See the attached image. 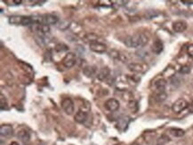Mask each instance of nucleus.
<instances>
[{
  "mask_svg": "<svg viewBox=\"0 0 193 145\" xmlns=\"http://www.w3.org/2000/svg\"><path fill=\"white\" fill-rule=\"evenodd\" d=\"M110 75V69L108 67H103L100 69V71L97 73V78L101 81H104L108 78Z\"/></svg>",
  "mask_w": 193,
  "mask_h": 145,
  "instance_id": "f8f14e48",
  "label": "nucleus"
},
{
  "mask_svg": "<svg viewBox=\"0 0 193 145\" xmlns=\"http://www.w3.org/2000/svg\"><path fill=\"white\" fill-rule=\"evenodd\" d=\"M76 61H77V55L74 53H68L62 60V64L64 65L65 68L70 69L76 64Z\"/></svg>",
  "mask_w": 193,
  "mask_h": 145,
  "instance_id": "f03ea898",
  "label": "nucleus"
},
{
  "mask_svg": "<svg viewBox=\"0 0 193 145\" xmlns=\"http://www.w3.org/2000/svg\"><path fill=\"white\" fill-rule=\"evenodd\" d=\"M188 109H189V111H190L191 113H193V102H191V103H190V104H189Z\"/></svg>",
  "mask_w": 193,
  "mask_h": 145,
  "instance_id": "393cba45",
  "label": "nucleus"
},
{
  "mask_svg": "<svg viewBox=\"0 0 193 145\" xmlns=\"http://www.w3.org/2000/svg\"><path fill=\"white\" fill-rule=\"evenodd\" d=\"M10 3L15 4V5H20V4H22V1H21V0H15V1H12V2H10Z\"/></svg>",
  "mask_w": 193,
  "mask_h": 145,
  "instance_id": "bb28decb",
  "label": "nucleus"
},
{
  "mask_svg": "<svg viewBox=\"0 0 193 145\" xmlns=\"http://www.w3.org/2000/svg\"><path fill=\"white\" fill-rule=\"evenodd\" d=\"M104 107L110 112H115L119 109V102L115 98H110L105 102Z\"/></svg>",
  "mask_w": 193,
  "mask_h": 145,
  "instance_id": "423d86ee",
  "label": "nucleus"
},
{
  "mask_svg": "<svg viewBox=\"0 0 193 145\" xmlns=\"http://www.w3.org/2000/svg\"><path fill=\"white\" fill-rule=\"evenodd\" d=\"M54 49L56 52H63V51H67L69 49V47L64 44H58V45H56Z\"/></svg>",
  "mask_w": 193,
  "mask_h": 145,
  "instance_id": "4be33fe9",
  "label": "nucleus"
},
{
  "mask_svg": "<svg viewBox=\"0 0 193 145\" xmlns=\"http://www.w3.org/2000/svg\"><path fill=\"white\" fill-rule=\"evenodd\" d=\"M148 41H149V38L145 34L139 33V34H135L125 38V45L129 48H139V47L145 46L148 43Z\"/></svg>",
  "mask_w": 193,
  "mask_h": 145,
  "instance_id": "f257e3e1",
  "label": "nucleus"
},
{
  "mask_svg": "<svg viewBox=\"0 0 193 145\" xmlns=\"http://www.w3.org/2000/svg\"><path fill=\"white\" fill-rule=\"evenodd\" d=\"M10 145H19V143H16V142H12V143H10Z\"/></svg>",
  "mask_w": 193,
  "mask_h": 145,
  "instance_id": "c85d7f7f",
  "label": "nucleus"
},
{
  "mask_svg": "<svg viewBox=\"0 0 193 145\" xmlns=\"http://www.w3.org/2000/svg\"><path fill=\"white\" fill-rule=\"evenodd\" d=\"M182 3H183V4H189V5H191V4H193V1H182Z\"/></svg>",
  "mask_w": 193,
  "mask_h": 145,
  "instance_id": "cd10ccee",
  "label": "nucleus"
},
{
  "mask_svg": "<svg viewBox=\"0 0 193 145\" xmlns=\"http://www.w3.org/2000/svg\"><path fill=\"white\" fill-rule=\"evenodd\" d=\"M83 72L87 77H92L96 74V69L93 66H86L83 69Z\"/></svg>",
  "mask_w": 193,
  "mask_h": 145,
  "instance_id": "dca6fc26",
  "label": "nucleus"
},
{
  "mask_svg": "<svg viewBox=\"0 0 193 145\" xmlns=\"http://www.w3.org/2000/svg\"><path fill=\"white\" fill-rule=\"evenodd\" d=\"M62 110L68 115H71L74 112V102L70 98H64L62 101Z\"/></svg>",
  "mask_w": 193,
  "mask_h": 145,
  "instance_id": "39448f33",
  "label": "nucleus"
},
{
  "mask_svg": "<svg viewBox=\"0 0 193 145\" xmlns=\"http://www.w3.org/2000/svg\"><path fill=\"white\" fill-rule=\"evenodd\" d=\"M18 138L23 142V143H28L31 139V135L28 131L26 130H21L18 135H17Z\"/></svg>",
  "mask_w": 193,
  "mask_h": 145,
  "instance_id": "4468645a",
  "label": "nucleus"
},
{
  "mask_svg": "<svg viewBox=\"0 0 193 145\" xmlns=\"http://www.w3.org/2000/svg\"><path fill=\"white\" fill-rule=\"evenodd\" d=\"M128 107H129V109L132 110V112H133V113L137 112V110H138V104H137V102H136L135 101H131V102H129Z\"/></svg>",
  "mask_w": 193,
  "mask_h": 145,
  "instance_id": "aec40b11",
  "label": "nucleus"
},
{
  "mask_svg": "<svg viewBox=\"0 0 193 145\" xmlns=\"http://www.w3.org/2000/svg\"><path fill=\"white\" fill-rule=\"evenodd\" d=\"M89 48L94 53L97 54H103L107 50V46L104 45L103 43H101L99 41H93L92 43L89 44Z\"/></svg>",
  "mask_w": 193,
  "mask_h": 145,
  "instance_id": "20e7f679",
  "label": "nucleus"
},
{
  "mask_svg": "<svg viewBox=\"0 0 193 145\" xmlns=\"http://www.w3.org/2000/svg\"><path fill=\"white\" fill-rule=\"evenodd\" d=\"M128 69L129 70L135 72V73H141V72H143V70H144L143 66L139 63H130L128 65Z\"/></svg>",
  "mask_w": 193,
  "mask_h": 145,
  "instance_id": "2eb2a0df",
  "label": "nucleus"
},
{
  "mask_svg": "<svg viewBox=\"0 0 193 145\" xmlns=\"http://www.w3.org/2000/svg\"><path fill=\"white\" fill-rule=\"evenodd\" d=\"M187 29V23L184 21H178L173 23V30L176 33H181L186 31Z\"/></svg>",
  "mask_w": 193,
  "mask_h": 145,
  "instance_id": "9b49d317",
  "label": "nucleus"
},
{
  "mask_svg": "<svg viewBox=\"0 0 193 145\" xmlns=\"http://www.w3.org/2000/svg\"><path fill=\"white\" fill-rule=\"evenodd\" d=\"M87 118H88V114L87 112L85 110H79L77 111L76 115H75V121L79 124H84V123L87 120Z\"/></svg>",
  "mask_w": 193,
  "mask_h": 145,
  "instance_id": "9d476101",
  "label": "nucleus"
},
{
  "mask_svg": "<svg viewBox=\"0 0 193 145\" xmlns=\"http://www.w3.org/2000/svg\"><path fill=\"white\" fill-rule=\"evenodd\" d=\"M154 86L157 93H164L166 90V80L165 78H158V80H156L154 82Z\"/></svg>",
  "mask_w": 193,
  "mask_h": 145,
  "instance_id": "1a4fd4ad",
  "label": "nucleus"
},
{
  "mask_svg": "<svg viewBox=\"0 0 193 145\" xmlns=\"http://www.w3.org/2000/svg\"><path fill=\"white\" fill-rule=\"evenodd\" d=\"M23 17L21 15H13L9 18V23L13 25H22L23 23Z\"/></svg>",
  "mask_w": 193,
  "mask_h": 145,
  "instance_id": "a211bd4d",
  "label": "nucleus"
},
{
  "mask_svg": "<svg viewBox=\"0 0 193 145\" xmlns=\"http://www.w3.org/2000/svg\"><path fill=\"white\" fill-rule=\"evenodd\" d=\"M187 53L191 58H193V44L192 45H190L187 47Z\"/></svg>",
  "mask_w": 193,
  "mask_h": 145,
  "instance_id": "b1692460",
  "label": "nucleus"
},
{
  "mask_svg": "<svg viewBox=\"0 0 193 145\" xmlns=\"http://www.w3.org/2000/svg\"><path fill=\"white\" fill-rule=\"evenodd\" d=\"M179 72L181 74H188V73L191 72V68L189 66H183V67L181 68V69L179 70Z\"/></svg>",
  "mask_w": 193,
  "mask_h": 145,
  "instance_id": "5701e85b",
  "label": "nucleus"
},
{
  "mask_svg": "<svg viewBox=\"0 0 193 145\" xmlns=\"http://www.w3.org/2000/svg\"><path fill=\"white\" fill-rule=\"evenodd\" d=\"M13 126L10 125H2L0 126V135L2 137H10L13 135Z\"/></svg>",
  "mask_w": 193,
  "mask_h": 145,
  "instance_id": "6e6552de",
  "label": "nucleus"
},
{
  "mask_svg": "<svg viewBox=\"0 0 193 145\" xmlns=\"http://www.w3.org/2000/svg\"><path fill=\"white\" fill-rule=\"evenodd\" d=\"M41 21H42V24H46V25H54L58 23L59 19L57 16L54 15V14H44L41 15Z\"/></svg>",
  "mask_w": 193,
  "mask_h": 145,
  "instance_id": "0eeeda50",
  "label": "nucleus"
},
{
  "mask_svg": "<svg viewBox=\"0 0 193 145\" xmlns=\"http://www.w3.org/2000/svg\"><path fill=\"white\" fill-rule=\"evenodd\" d=\"M166 97H167V94L166 93V92H164V93H158L156 94L155 100L158 102H164L165 100L166 99Z\"/></svg>",
  "mask_w": 193,
  "mask_h": 145,
  "instance_id": "6ab92c4d",
  "label": "nucleus"
},
{
  "mask_svg": "<svg viewBox=\"0 0 193 145\" xmlns=\"http://www.w3.org/2000/svg\"><path fill=\"white\" fill-rule=\"evenodd\" d=\"M164 49V45H163V42L159 39H157L156 41H154L153 45H152V51L153 53L156 54H159Z\"/></svg>",
  "mask_w": 193,
  "mask_h": 145,
  "instance_id": "ddd939ff",
  "label": "nucleus"
},
{
  "mask_svg": "<svg viewBox=\"0 0 193 145\" xmlns=\"http://www.w3.org/2000/svg\"><path fill=\"white\" fill-rule=\"evenodd\" d=\"M158 145H159V144H158Z\"/></svg>",
  "mask_w": 193,
  "mask_h": 145,
  "instance_id": "c756f323",
  "label": "nucleus"
},
{
  "mask_svg": "<svg viewBox=\"0 0 193 145\" xmlns=\"http://www.w3.org/2000/svg\"><path fill=\"white\" fill-rule=\"evenodd\" d=\"M189 106V103L186 102V100L184 99H178L177 101H175L172 106V110L175 113H180L182 112L183 110H186Z\"/></svg>",
  "mask_w": 193,
  "mask_h": 145,
  "instance_id": "7ed1b4c3",
  "label": "nucleus"
},
{
  "mask_svg": "<svg viewBox=\"0 0 193 145\" xmlns=\"http://www.w3.org/2000/svg\"><path fill=\"white\" fill-rule=\"evenodd\" d=\"M169 133L175 137H182L185 135V131L181 128H170Z\"/></svg>",
  "mask_w": 193,
  "mask_h": 145,
  "instance_id": "f3484780",
  "label": "nucleus"
},
{
  "mask_svg": "<svg viewBox=\"0 0 193 145\" xmlns=\"http://www.w3.org/2000/svg\"><path fill=\"white\" fill-rule=\"evenodd\" d=\"M106 3H107V1H100V2H99V4H106ZM108 3H109V6H111V4H112V3H113V2H109V1H108ZM105 6H106V5H105Z\"/></svg>",
  "mask_w": 193,
  "mask_h": 145,
  "instance_id": "a878e982",
  "label": "nucleus"
},
{
  "mask_svg": "<svg viewBox=\"0 0 193 145\" xmlns=\"http://www.w3.org/2000/svg\"><path fill=\"white\" fill-rule=\"evenodd\" d=\"M170 141V138L168 136H166V135H162L161 137L158 138V143L159 145H164L165 143H167L168 142Z\"/></svg>",
  "mask_w": 193,
  "mask_h": 145,
  "instance_id": "412c9836",
  "label": "nucleus"
}]
</instances>
